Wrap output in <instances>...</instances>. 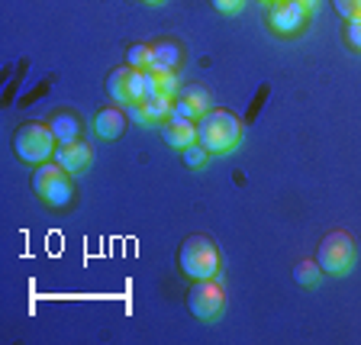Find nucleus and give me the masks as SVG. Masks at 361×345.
I'll use <instances>...</instances> for the list:
<instances>
[{"label": "nucleus", "mask_w": 361, "mask_h": 345, "mask_svg": "<svg viewBox=\"0 0 361 345\" xmlns=\"http://www.w3.org/2000/svg\"><path fill=\"white\" fill-rule=\"evenodd\" d=\"M184 59V45L178 39H155L152 42V65L158 68H178Z\"/></svg>", "instance_id": "obj_16"}, {"label": "nucleus", "mask_w": 361, "mask_h": 345, "mask_svg": "<svg viewBox=\"0 0 361 345\" xmlns=\"http://www.w3.org/2000/svg\"><path fill=\"white\" fill-rule=\"evenodd\" d=\"M197 143L210 155L233 152L242 143V120L229 110H207L197 120Z\"/></svg>", "instance_id": "obj_1"}, {"label": "nucleus", "mask_w": 361, "mask_h": 345, "mask_svg": "<svg viewBox=\"0 0 361 345\" xmlns=\"http://www.w3.org/2000/svg\"><path fill=\"white\" fill-rule=\"evenodd\" d=\"M142 4H149V7H158V4H165V0H142Z\"/></svg>", "instance_id": "obj_24"}, {"label": "nucleus", "mask_w": 361, "mask_h": 345, "mask_svg": "<svg viewBox=\"0 0 361 345\" xmlns=\"http://www.w3.org/2000/svg\"><path fill=\"white\" fill-rule=\"evenodd\" d=\"M210 4H213V10H219V13H239L245 0H210Z\"/></svg>", "instance_id": "obj_22"}, {"label": "nucleus", "mask_w": 361, "mask_h": 345, "mask_svg": "<svg viewBox=\"0 0 361 345\" xmlns=\"http://www.w3.org/2000/svg\"><path fill=\"white\" fill-rule=\"evenodd\" d=\"M226 307V291L219 284V278H200L188 293V310L203 320V323H213Z\"/></svg>", "instance_id": "obj_6"}, {"label": "nucleus", "mask_w": 361, "mask_h": 345, "mask_svg": "<svg viewBox=\"0 0 361 345\" xmlns=\"http://www.w3.org/2000/svg\"><path fill=\"white\" fill-rule=\"evenodd\" d=\"M332 7L338 10V16H345V20L361 16V0H332Z\"/></svg>", "instance_id": "obj_20"}, {"label": "nucleus", "mask_w": 361, "mask_h": 345, "mask_svg": "<svg viewBox=\"0 0 361 345\" xmlns=\"http://www.w3.org/2000/svg\"><path fill=\"white\" fill-rule=\"evenodd\" d=\"M264 4H274V0H264Z\"/></svg>", "instance_id": "obj_25"}, {"label": "nucleus", "mask_w": 361, "mask_h": 345, "mask_svg": "<svg viewBox=\"0 0 361 345\" xmlns=\"http://www.w3.org/2000/svg\"><path fill=\"white\" fill-rule=\"evenodd\" d=\"M126 65L139 68V71H145V68H152V45H145V42H135V45H129V52H126Z\"/></svg>", "instance_id": "obj_18"}, {"label": "nucleus", "mask_w": 361, "mask_h": 345, "mask_svg": "<svg viewBox=\"0 0 361 345\" xmlns=\"http://www.w3.org/2000/svg\"><path fill=\"white\" fill-rule=\"evenodd\" d=\"M94 158V149H90L84 139H75V143H59L55 145V162L65 168L68 174H81L84 168L90 165Z\"/></svg>", "instance_id": "obj_11"}, {"label": "nucleus", "mask_w": 361, "mask_h": 345, "mask_svg": "<svg viewBox=\"0 0 361 345\" xmlns=\"http://www.w3.org/2000/svg\"><path fill=\"white\" fill-rule=\"evenodd\" d=\"M55 139L49 123H23L13 133V152L23 165H42L55 155Z\"/></svg>", "instance_id": "obj_3"}, {"label": "nucleus", "mask_w": 361, "mask_h": 345, "mask_svg": "<svg viewBox=\"0 0 361 345\" xmlns=\"http://www.w3.org/2000/svg\"><path fill=\"white\" fill-rule=\"evenodd\" d=\"M178 268L190 281L216 278L219 274V248L210 236H188L178 248Z\"/></svg>", "instance_id": "obj_2"}, {"label": "nucleus", "mask_w": 361, "mask_h": 345, "mask_svg": "<svg viewBox=\"0 0 361 345\" xmlns=\"http://www.w3.org/2000/svg\"><path fill=\"white\" fill-rule=\"evenodd\" d=\"M32 190L42 197L49 207H68L75 200V181L59 162H42L32 174Z\"/></svg>", "instance_id": "obj_4"}, {"label": "nucleus", "mask_w": 361, "mask_h": 345, "mask_svg": "<svg viewBox=\"0 0 361 345\" xmlns=\"http://www.w3.org/2000/svg\"><path fill=\"white\" fill-rule=\"evenodd\" d=\"M207 110H210V94H207L200 84H184V87L174 94V113H178V116L200 120Z\"/></svg>", "instance_id": "obj_9"}, {"label": "nucleus", "mask_w": 361, "mask_h": 345, "mask_svg": "<svg viewBox=\"0 0 361 345\" xmlns=\"http://www.w3.org/2000/svg\"><path fill=\"white\" fill-rule=\"evenodd\" d=\"M129 110H133V120L142 123V126L165 123L168 116L174 113V97H165V94H158V97H142L139 104L129 107Z\"/></svg>", "instance_id": "obj_10"}, {"label": "nucleus", "mask_w": 361, "mask_h": 345, "mask_svg": "<svg viewBox=\"0 0 361 345\" xmlns=\"http://www.w3.org/2000/svg\"><path fill=\"white\" fill-rule=\"evenodd\" d=\"M180 90L178 84V75H174V68H145V97H158V94H165V97H174Z\"/></svg>", "instance_id": "obj_13"}, {"label": "nucleus", "mask_w": 361, "mask_h": 345, "mask_svg": "<svg viewBox=\"0 0 361 345\" xmlns=\"http://www.w3.org/2000/svg\"><path fill=\"white\" fill-rule=\"evenodd\" d=\"M319 274H323V268H319L316 258H300V262L293 265V281L300 287H316L319 284Z\"/></svg>", "instance_id": "obj_17"}, {"label": "nucleus", "mask_w": 361, "mask_h": 345, "mask_svg": "<svg viewBox=\"0 0 361 345\" xmlns=\"http://www.w3.org/2000/svg\"><path fill=\"white\" fill-rule=\"evenodd\" d=\"M316 262L326 274H345L355 265V239L345 233V229H332V233L323 236L319 248H316Z\"/></svg>", "instance_id": "obj_5"}, {"label": "nucleus", "mask_w": 361, "mask_h": 345, "mask_svg": "<svg viewBox=\"0 0 361 345\" xmlns=\"http://www.w3.org/2000/svg\"><path fill=\"white\" fill-rule=\"evenodd\" d=\"M161 139H165L171 149H188V145L197 143V123L188 120V116L171 113V116L161 123Z\"/></svg>", "instance_id": "obj_12"}, {"label": "nucleus", "mask_w": 361, "mask_h": 345, "mask_svg": "<svg viewBox=\"0 0 361 345\" xmlns=\"http://www.w3.org/2000/svg\"><path fill=\"white\" fill-rule=\"evenodd\" d=\"M106 94L116 104H126V107L139 104L145 97V71H139L133 65L113 68L110 75H106Z\"/></svg>", "instance_id": "obj_7"}, {"label": "nucleus", "mask_w": 361, "mask_h": 345, "mask_svg": "<svg viewBox=\"0 0 361 345\" xmlns=\"http://www.w3.org/2000/svg\"><path fill=\"white\" fill-rule=\"evenodd\" d=\"M49 129L59 143H75V139H81V116L75 110H55L49 116Z\"/></svg>", "instance_id": "obj_14"}, {"label": "nucleus", "mask_w": 361, "mask_h": 345, "mask_svg": "<svg viewBox=\"0 0 361 345\" xmlns=\"http://www.w3.org/2000/svg\"><path fill=\"white\" fill-rule=\"evenodd\" d=\"M268 23L278 36H297L307 23V10L300 0H274L268 10Z\"/></svg>", "instance_id": "obj_8"}, {"label": "nucleus", "mask_w": 361, "mask_h": 345, "mask_svg": "<svg viewBox=\"0 0 361 345\" xmlns=\"http://www.w3.org/2000/svg\"><path fill=\"white\" fill-rule=\"evenodd\" d=\"M123 129H126V113L120 107H104V110L94 116V133L100 139H120Z\"/></svg>", "instance_id": "obj_15"}, {"label": "nucleus", "mask_w": 361, "mask_h": 345, "mask_svg": "<svg viewBox=\"0 0 361 345\" xmlns=\"http://www.w3.org/2000/svg\"><path fill=\"white\" fill-rule=\"evenodd\" d=\"M345 42L352 45L355 52H361V16L348 20V26H345Z\"/></svg>", "instance_id": "obj_21"}, {"label": "nucleus", "mask_w": 361, "mask_h": 345, "mask_svg": "<svg viewBox=\"0 0 361 345\" xmlns=\"http://www.w3.org/2000/svg\"><path fill=\"white\" fill-rule=\"evenodd\" d=\"M180 152H184V165H188V168H200L203 162H207V155H210V152L203 149L200 143L188 145V149H180Z\"/></svg>", "instance_id": "obj_19"}, {"label": "nucleus", "mask_w": 361, "mask_h": 345, "mask_svg": "<svg viewBox=\"0 0 361 345\" xmlns=\"http://www.w3.org/2000/svg\"><path fill=\"white\" fill-rule=\"evenodd\" d=\"M300 4H303V10L310 13V10H316V4H319V0H300Z\"/></svg>", "instance_id": "obj_23"}]
</instances>
